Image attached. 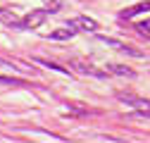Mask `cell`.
Returning a JSON list of instances; mask_svg holds the SVG:
<instances>
[{"instance_id": "obj_1", "label": "cell", "mask_w": 150, "mask_h": 143, "mask_svg": "<svg viewBox=\"0 0 150 143\" xmlns=\"http://www.w3.org/2000/svg\"><path fill=\"white\" fill-rule=\"evenodd\" d=\"M48 12H50L48 7H45V10H33V12H29L24 19L19 22V26H22V29H38V26L48 19Z\"/></svg>"}, {"instance_id": "obj_2", "label": "cell", "mask_w": 150, "mask_h": 143, "mask_svg": "<svg viewBox=\"0 0 150 143\" xmlns=\"http://www.w3.org/2000/svg\"><path fill=\"white\" fill-rule=\"evenodd\" d=\"M119 100L136 107V110H141V117H150V100L145 98H136V96H126V93H119Z\"/></svg>"}, {"instance_id": "obj_3", "label": "cell", "mask_w": 150, "mask_h": 143, "mask_svg": "<svg viewBox=\"0 0 150 143\" xmlns=\"http://www.w3.org/2000/svg\"><path fill=\"white\" fill-rule=\"evenodd\" d=\"M103 45H107V48H115V50H119V52H124V55H134V57H141V50H136V48H131V45H126V43H119V41H115V38H107V36H103V38H98Z\"/></svg>"}, {"instance_id": "obj_4", "label": "cell", "mask_w": 150, "mask_h": 143, "mask_svg": "<svg viewBox=\"0 0 150 143\" xmlns=\"http://www.w3.org/2000/svg\"><path fill=\"white\" fill-rule=\"evenodd\" d=\"M74 67H76L79 72H83V74H88V76H96V79H107V74H110V72L107 69H96V67H93V64H83V62H74Z\"/></svg>"}, {"instance_id": "obj_5", "label": "cell", "mask_w": 150, "mask_h": 143, "mask_svg": "<svg viewBox=\"0 0 150 143\" xmlns=\"http://www.w3.org/2000/svg\"><path fill=\"white\" fill-rule=\"evenodd\" d=\"M148 10H150V0H145V3H138V5H134V7H126V10H122V12H119V19H134L136 14L148 12Z\"/></svg>"}, {"instance_id": "obj_6", "label": "cell", "mask_w": 150, "mask_h": 143, "mask_svg": "<svg viewBox=\"0 0 150 143\" xmlns=\"http://www.w3.org/2000/svg\"><path fill=\"white\" fill-rule=\"evenodd\" d=\"M71 26L76 31H98V22L91 19V17H76V19L71 22Z\"/></svg>"}, {"instance_id": "obj_7", "label": "cell", "mask_w": 150, "mask_h": 143, "mask_svg": "<svg viewBox=\"0 0 150 143\" xmlns=\"http://www.w3.org/2000/svg\"><path fill=\"white\" fill-rule=\"evenodd\" d=\"M105 69L110 74H119V76H131V79L136 76V72L131 67H126V64H105Z\"/></svg>"}, {"instance_id": "obj_8", "label": "cell", "mask_w": 150, "mask_h": 143, "mask_svg": "<svg viewBox=\"0 0 150 143\" xmlns=\"http://www.w3.org/2000/svg\"><path fill=\"white\" fill-rule=\"evenodd\" d=\"M74 33H76V29H74L71 24H67V29H55V31L50 33V38H52V41H67V38H71Z\"/></svg>"}, {"instance_id": "obj_9", "label": "cell", "mask_w": 150, "mask_h": 143, "mask_svg": "<svg viewBox=\"0 0 150 143\" xmlns=\"http://www.w3.org/2000/svg\"><path fill=\"white\" fill-rule=\"evenodd\" d=\"M0 22H3L5 26H19V19L12 14V12H7V10H3L0 7Z\"/></svg>"}, {"instance_id": "obj_10", "label": "cell", "mask_w": 150, "mask_h": 143, "mask_svg": "<svg viewBox=\"0 0 150 143\" xmlns=\"http://www.w3.org/2000/svg\"><path fill=\"white\" fill-rule=\"evenodd\" d=\"M136 31L150 41V19H141V22H136Z\"/></svg>"}, {"instance_id": "obj_11", "label": "cell", "mask_w": 150, "mask_h": 143, "mask_svg": "<svg viewBox=\"0 0 150 143\" xmlns=\"http://www.w3.org/2000/svg\"><path fill=\"white\" fill-rule=\"evenodd\" d=\"M36 62H38V64H43V67H48V69H52V72H60V74H69V69H67V67L52 64V62H48V60H41V57H36Z\"/></svg>"}, {"instance_id": "obj_12", "label": "cell", "mask_w": 150, "mask_h": 143, "mask_svg": "<svg viewBox=\"0 0 150 143\" xmlns=\"http://www.w3.org/2000/svg\"><path fill=\"white\" fill-rule=\"evenodd\" d=\"M0 84H5V86H24L19 79H7V76H0Z\"/></svg>"}]
</instances>
